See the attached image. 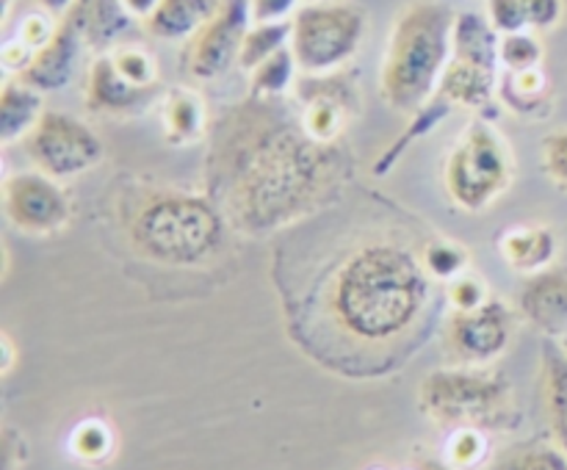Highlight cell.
I'll return each instance as SVG.
<instances>
[{
    "label": "cell",
    "instance_id": "cell-1",
    "mask_svg": "<svg viewBox=\"0 0 567 470\" xmlns=\"http://www.w3.org/2000/svg\"><path fill=\"white\" fill-rule=\"evenodd\" d=\"M219 136V180L227 210L241 230H277L305 213L330 186L336 153L286 122L275 100L249 97Z\"/></svg>",
    "mask_w": 567,
    "mask_h": 470
},
{
    "label": "cell",
    "instance_id": "cell-2",
    "mask_svg": "<svg viewBox=\"0 0 567 470\" xmlns=\"http://www.w3.org/2000/svg\"><path fill=\"white\" fill-rule=\"evenodd\" d=\"M430 293L424 260L393 241L354 249L332 276L330 307L338 326L358 341H391L421 315Z\"/></svg>",
    "mask_w": 567,
    "mask_h": 470
},
{
    "label": "cell",
    "instance_id": "cell-3",
    "mask_svg": "<svg viewBox=\"0 0 567 470\" xmlns=\"http://www.w3.org/2000/svg\"><path fill=\"white\" fill-rule=\"evenodd\" d=\"M457 11L446 0H413L396 14L382 61L380 88L388 105L415 114L437 94L452 61Z\"/></svg>",
    "mask_w": 567,
    "mask_h": 470
},
{
    "label": "cell",
    "instance_id": "cell-4",
    "mask_svg": "<svg viewBox=\"0 0 567 470\" xmlns=\"http://www.w3.org/2000/svg\"><path fill=\"white\" fill-rule=\"evenodd\" d=\"M131 238L155 263L199 265L225 243V216L197 194H155L133 213Z\"/></svg>",
    "mask_w": 567,
    "mask_h": 470
},
{
    "label": "cell",
    "instance_id": "cell-5",
    "mask_svg": "<svg viewBox=\"0 0 567 470\" xmlns=\"http://www.w3.org/2000/svg\"><path fill=\"white\" fill-rule=\"evenodd\" d=\"M421 409L432 420L460 429L513 424V385L496 370L443 368L421 382Z\"/></svg>",
    "mask_w": 567,
    "mask_h": 470
},
{
    "label": "cell",
    "instance_id": "cell-6",
    "mask_svg": "<svg viewBox=\"0 0 567 470\" xmlns=\"http://www.w3.org/2000/svg\"><path fill=\"white\" fill-rule=\"evenodd\" d=\"M515 155L487 119H474L446 158L443 182L457 208L485 210L513 186Z\"/></svg>",
    "mask_w": 567,
    "mask_h": 470
},
{
    "label": "cell",
    "instance_id": "cell-7",
    "mask_svg": "<svg viewBox=\"0 0 567 470\" xmlns=\"http://www.w3.org/2000/svg\"><path fill=\"white\" fill-rule=\"evenodd\" d=\"M365 36V14L358 6L330 0L305 3L291 17V50L302 75H332L354 59Z\"/></svg>",
    "mask_w": 567,
    "mask_h": 470
},
{
    "label": "cell",
    "instance_id": "cell-8",
    "mask_svg": "<svg viewBox=\"0 0 567 470\" xmlns=\"http://www.w3.org/2000/svg\"><path fill=\"white\" fill-rule=\"evenodd\" d=\"M25 153L39 171L55 177V180H70L94 169L103 160V142L78 116L64 111H44L25 136Z\"/></svg>",
    "mask_w": 567,
    "mask_h": 470
},
{
    "label": "cell",
    "instance_id": "cell-9",
    "mask_svg": "<svg viewBox=\"0 0 567 470\" xmlns=\"http://www.w3.org/2000/svg\"><path fill=\"white\" fill-rule=\"evenodd\" d=\"M252 25L249 0H221L216 14L188 39L186 70L197 81H216L238 64L244 36Z\"/></svg>",
    "mask_w": 567,
    "mask_h": 470
},
{
    "label": "cell",
    "instance_id": "cell-10",
    "mask_svg": "<svg viewBox=\"0 0 567 470\" xmlns=\"http://www.w3.org/2000/svg\"><path fill=\"white\" fill-rule=\"evenodd\" d=\"M3 210L25 232H55L72 216L70 194L44 171H17L3 180Z\"/></svg>",
    "mask_w": 567,
    "mask_h": 470
},
{
    "label": "cell",
    "instance_id": "cell-11",
    "mask_svg": "<svg viewBox=\"0 0 567 470\" xmlns=\"http://www.w3.org/2000/svg\"><path fill=\"white\" fill-rule=\"evenodd\" d=\"M513 313L496 299L476 310H454L449 321V343L465 363H491L509 346Z\"/></svg>",
    "mask_w": 567,
    "mask_h": 470
},
{
    "label": "cell",
    "instance_id": "cell-12",
    "mask_svg": "<svg viewBox=\"0 0 567 470\" xmlns=\"http://www.w3.org/2000/svg\"><path fill=\"white\" fill-rule=\"evenodd\" d=\"M302 100V127L316 142L332 144L352 114L354 88L338 72L332 75H305L297 83Z\"/></svg>",
    "mask_w": 567,
    "mask_h": 470
},
{
    "label": "cell",
    "instance_id": "cell-13",
    "mask_svg": "<svg viewBox=\"0 0 567 470\" xmlns=\"http://www.w3.org/2000/svg\"><path fill=\"white\" fill-rule=\"evenodd\" d=\"M83 50H86V42H83L75 22L70 17H61L53 36L33 53L31 64L17 77H22L28 86L39 88L42 94L59 92V88L70 86L72 77H75Z\"/></svg>",
    "mask_w": 567,
    "mask_h": 470
},
{
    "label": "cell",
    "instance_id": "cell-14",
    "mask_svg": "<svg viewBox=\"0 0 567 470\" xmlns=\"http://www.w3.org/2000/svg\"><path fill=\"white\" fill-rule=\"evenodd\" d=\"M155 88H142L127 81L109 53L94 55L86 72V108L94 114H136L153 100Z\"/></svg>",
    "mask_w": 567,
    "mask_h": 470
},
{
    "label": "cell",
    "instance_id": "cell-15",
    "mask_svg": "<svg viewBox=\"0 0 567 470\" xmlns=\"http://www.w3.org/2000/svg\"><path fill=\"white\" fill-rule=\"evenodd\" d=\"M520 310L548 335L567 330V271L543 269L520 288Z\"/></svg>",
    "mask_w": 567,
    "mask_h": 470
},
{
    "label": "cell",
    "instance_id": "cell-16",
    "mask_svg": "<svg viewBox=\"0 0 567 470\" xmlns=\"http://www.w3.org/2000/svg\"><path fill=\"white\" fill-rule=\"evenodd\" d=\"M64 17L75 22L86 50H92L94 55L114 50L133 25V17L127 14L122 0H78Z\"/></svg>",
    "mask_w": 567,
    "mask_h": 470
},
{
    "label": "cell",
    "instance_id": "cell-17",
    "mask_svg": "<svg viewBox=\"0 0 567 470\" xmlns=\"http://www.w3.org/2000/svg\"><path fill=\"white\" fill-rule=\"evenodd\" d=\"M498 88V70H487V66L468 64V61L454 59L449 61L446 72L441 77L437 94L446 100L449 105H463V108L480 111L493 100Z\"/></svg>",
    "mask_w": 567,
    "mask_h": 470
},
{
    "label": "cell",
    "instance_id": "cell-18",
    "mask_svg": "<svg viewBox=\"0 0 567 470\" xmlns=\"http://www.w3.org/2000/svg\"><path fill=\"white\" fill-rule=\"evenodd\" d=\"M498 48H502V33L491 25L487 14H480V11H457L452 33L454 59L487 66V70H498V64H502Z\"/></svg>",
    "mask_w": 567,
    "mask_h": 470
},
{
    "label": "cell",
    "instance_id": "cell-19",
    "mask_svg": "<svg viewBox=\"0 0 567 470\" xmlns=\"http://www.w3.org/2000/svg\"><path fill=\"white\" fill-rule=\"evenodd\" d=\"M219 3L221 0H158L144 28L164 42L192 39L216 14Z\"/></svg>",
    "mask_w": 567,
    "mask_h": 470
},
{
    "label": "cell",
    "instance_id": "cell-20",
    "mask_svg": "<svg viewBox=\"0 0 567 470\" xmlns=\"http://www.w3.org/2000/svg\"><path fill=\"white\" fill-rule=\"evenodd\" d=\"M42 92L28 86L22 77H9L0 88V142L11 144L25 138L44 114Z\"/></svg>",
    "mask_w": 567,
    "mask_h": 470
},
{
    "label": "cell",
    "instance_id": "cell-21",
    "mask_svg": "<svg viewBox=\"0 0 567 470\" xmlns=\"http://www.w3.org/2000/svg\"><path fill=\"white\" fill-rule=\"evenodd\" d=\"M502 258L524 274L548 269L557 254V236L543 224H518L498 238Z\"/></svg>",
    "mask_w": 567,
    "mask_h": 470
},
{
    "label": "cell",
    "instance_id": "cell-22",
    "mask_svg": "<svg viewBox=\"0 0 567 470\" xmlns=\"http://www.w3.org/2000/svg\"><path fill=\"white\" fill-rule=\"evenodd\" d=\"M161 119H164V133L169 144H192L205 133V103L197 92L192 88H172L164 97V108H161Z\"/></svg>",
    "mask_w": 567,
    "mask_h": 470
},
{
    "label": "cell",
    "instance_id": "cell-23",
    "mask_svg": "<svg viewBox=\"0 0 567 470\" xmlns=\"http://www.w3.org/2000/svg\"><path fill=\"white\" fill-rule=\"evenodd\" d=\"M498 94L504 105L518 116H543L548 111V77L540 66L535 70L507 72L504 81H498Z\"/></svg>",
    "mask_w": 567,
    "mask_h": 470
},
{
    "label": "cell",
    "instance_id": "cell-24",
    "mask_svg": "<svg viewBox=\"0 0 567 470\" xmlns=\"http://www.w3.org/2000/svg\"><path fill=\"white\" fill-rule=\"evenodd\" d=\"M297 55H293L291 44H288V48L277 50L275 55H269L264 64H258L249 72V97L280 100L297 83Z\"/></svg>",
    "mask_w": 567,
    "mask_h": 470
},
{
    "label": "cell",
    "instance_id": "cell-25",
    "mask_svg": "<svg viewBox=\"0 0 567 470\" xmlns=\"http://www.w3.org/2000/svg\"><path fill=\"white\" fill-rule=\"evenodd\" d=\"M543 379H546L548 418L557 431V440L567 451V354L563 348H554L551 343L543 354Z\"/></svg>",
    "mask_w": 567,
    "mask_h": 470
},
{
    "label": "cell",
    "instance_id": "cell-26",
    "mask_svg": "<svg viewBox=\"0 0 567 470\" xmlns=\"http://www.w3.org/2000/svg\"><path fill=\"white\" fill-rule=\"evenodd\" d=\"M291 44V20L286 22H252L244 36L241 55H238V66L244 72H252L255 66L264 64L269 55H275L277 50L288 48Z\"/></svg>",
    "mask_w": 567,
    "mask_h": 470
},
{
    "label": "cell",
    "instance_id": "cell-27",
    "mask_svg": "<svg viewBox=\"0 0 567 470\" xmlns=\"http://www.w3.org/2000/svg\"><path fill=\"white\" fill-rule=\"evenodd\" d=\"M449 111H452V105H449L446 100L441 97V94H435V97H432L430 103L421 105V108L413 114V122H410L408 130H404L402 136H399V142L391 144V149H388V153L380 158V164L374 166V175H385V171L391 169V166L396 164L399 158H402V153L410 147V144L415 142V138L426 136V133H430L432 127L437 125V122L446 119Z\"/></svg>",
    "mask_w": 567,
    "mask_h": 470
},
{
    "label": "cell",
    "instance_id": "cell-28",
    "mask_svg": "<svg viewBox=\"0 0 567 470\" xmlns=\"http://www.w3.org/2000/svg\"><path fill=\"white\" fill-rule=\"evenodd\" d=\"M109 55L127 81L142 88H155V83H158V61L147 50L133 48V44H116L114 50H109Z\"/></svg>",
    "mask_w": 567,
    "mask_h": 470
},
{
    "label": "cell",
    "instance_id": "cell-29",
    "mask_svg": "<svg viewBox=\"0 0 567 470\" xmlns=\"http://www.w3.org/2000/svg\"><path fill=\"white\" fill-rule=\"evenodd\" d=\"M498 59H502L504 70L520 72V70H535L543 64V44L535 33L518 31L502 36V48H498Z\"/></svg>",
    "mask_w": 567,
    "mask_h": 470
},
{
    "label": "cell",
    "instance_id": "cell-30",
    "mask_svg": "<svg viewBox=\"0 0 567 470\" xmlns=\"http://www.w3.org/2000/svg\"><path fill=\"white\" fill-rule=\"evenodd\" d=\"M421 260H424V269L430 276H437V280H457L465 271V265H468V252L460 243L432 241L421 252Z\"/></svg>",
    "mask_w": 567,
    "mask_h": 470
},
{
    "label": "cell",
    "instance_id": "cell-31",
    "mask_svg": "<svg viewBox=\"0 0 567 470\" xmlns=\"http://www.w3.org/2000/svg\"><path fill=\"white\" fill-rule=\"evenodd\" d=\"M498 470H567V451L554 446H524L518 451L507 453L498 464Z\"/></svg>",
    "mask_w": 567,
    "mask_h": 470
},
{
    "label": "cell",
    "instance_id": "cell-32",
    "mask_svg": "<svg viewBox=\"0 0 567 470\" xmlns=\"http://www.w3.org/2000/svg\"><path fill=\"white\" fill-rule=\"evenodd\" d=\"M111 446H114V437H111L109 426L97 424V420H86V424H81L78 426L75 437H72V448H75V453L78 457L89 459V462L103 459L105 453L111 451Z\"/></svg>",
    "mask_w": 567,
    "mask_h": 470
},
{
    "label": "cell",
    "instance_id": "cell-33",
    "mask_svg": "<svg viewBox=\"0 0 567 470\" xmlns=\"http://www.w3.org/2000/svg\"><path fill=\"white\" fill-rule=\"evenodd\" d=\"M487 20H491V25L496 28L502 36L529 31L524 0H487Z\"/></svg>",
    "mask_w": 567,
    "mask_h": 470
},
{
    "label": "cell",
    "instance_id": "cell-34",
    "mask_svg": "<svg viewBox=\"0 0 567 470\" xmlns=\"http://www.w3.org/2000/svg\"><path fill=\"white\" fill-rule=\"evenodd\" d=\"M543 164H546L548 177L567 191V127L546 136V142H543Z\"/></svg>",
    "mask_w": 567,
    "mask_h": 470
},
{
    "label": "cell",
    "instance_id": "cell-35",
    "mask_svg": "<svg viewBox=\"0 0 567 470\" xmlns=\"http://www.w3.org/2000/svg\"><path fill=\"white\" fill-rule=\"evenodd\" d=\"M449 299H452L454 310H476L487 302V291L476 276L460 274L457 280H452Z\"/></svg>",
    "mask_w": 567,
    "mask_h": 470
},
{
    "label": "cell",
    "instance_id": "cell-36",
    "mask_svg": "<svg viewBox=\"0 0 567 470\" xmlns=\"http://www.w3.org/2000/svg\"><path fill=\"white\" fill-rule=\"evenodd\" d=\"M55 25H59V20H55L53 14H48V11H37V14L22 17L20 33H17V39H22L28 48L39 50L44 42H48L50 36H53Z\"/></svg>",
    "mask_w": 567,
    "mask_h": 470
},
{
    "label": "cell",
    "instance_id": "cell-37",
    "mask_svg": "<svg viewBox=\"0 0 567 470\" xmlns=\"http://www.w3.org/2000/svg\"><path fill=\"white\" fill-rule=\"evenodd\" d=\"M524 11L532 31H546L563 20L565 3L563 0H524Z\"/></svg>",
    "mask_w": 567,
    "mask_h": 470
},
{
    "label": "cell",
    "instance_id": "cell-38",
    "mask_svg": "<svg viewBox=\"0 0 567 470\" xmlns=\"http://www.w3.org/2000/svg\"><path fill=\"white\" fill-rule=\"evenodd\" d=\"M252 22H286L297 14L299 0H249Z\"/></svg>",
    "mask_w": 567,
    "mask_h": 470
},
{
    "label": "cell",
    "instance_id": "cell-39",
    "mask_svg": "<svg viewBox=\"0 0 567 470\" xmlns=\"http://www.w3.org/2000/svg\"><path fill=\"white\" fill-rule=\"evenodd\" d=\"M482 453V437L476 429H460L452 446V462L457 468H471Z\"/></svg>",
    "mask_w": 567,
    "mask_h": 470
},
{
    "label": "cell",
    "instance_id": "cell-40",
    "mask_svg": "<svg viewBox=\"0 0 567 470\" xmlns=\"http://www.w3.org/2000/svg\"><path fill=\"white\" fill-rule=\"evenodd\" d=\"M122 6H125L127 14H131L133 20H142L144 22L155 11L158 0H122Z\"/></svg>",
    "mask_w": 567,
    "mask_h": 470
},
{
    "label": "cell",
    "instance_id": "cell-41",
    "mask_svg": "<svg viewBox=\"0 0 567 470\" xmlns=\"http://www.w3.org/2000/svg\"><path fill=\"white\" fill-rule=\"evenodd\" d=\"M37 3L42 6V11H48V14H53L55 20H61V17L78 3V0H37Z\"/></svg>",
    "mask_w": 567,
    "mask_h": 470
},
{
    "label": "cell",
    "instance_id": "cell-42",
    "mask_svg": "<svg viewBox=\"0 0 567 470\" xmlns=\"http://www.w3.org/2000/svg\"><path fill=\"white\" fill-rule=\"evenodd\" d=\"M419 470H457V468H449V464H441V462H421Z\"/></svg>",
    "mask_w": 567,
    "mask_h": 470
},
{
    "label": "cell",
    "instance_id": "cell-43",
    "mask_svg": "<svg viewBox=\"0 0 567 470\" xmlns=\"http://www.w3.org/2000/svg\"><path fill=\"white\" fill-rule=\"evenodd\" d=\"M305 3H330V0H305Z\"/></svg>",
    "mask_w": 567,
    "mask_h": 470
},
{
    "label": "cell",
    "instance_id": "cell-44",
    "mask_svg": "<svg viewBox=\"0 0 567 470\" xmlns=\"http://www.w3.org/2000/svg\"><path fill=\"white\" fill-rule=\"evenodd\" d=\"M563 352L567 354V337H565V341H563Z\"/></svg>",
    "mask_w": 567,
    "mask_h": 470
}]
</instances>
